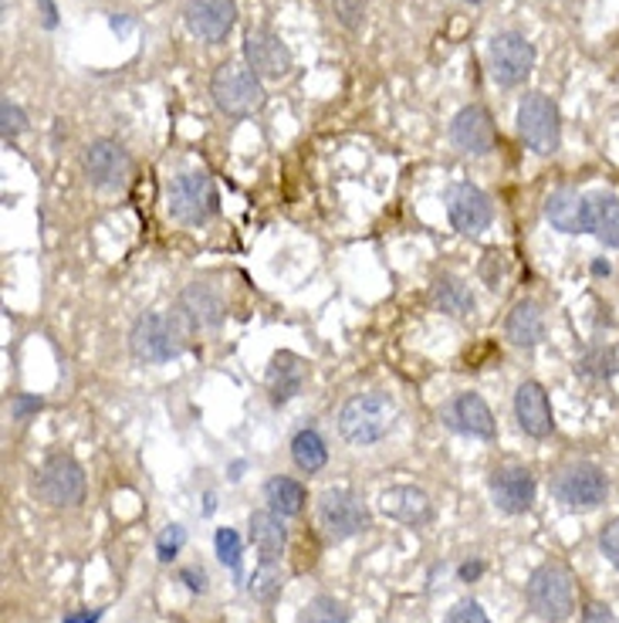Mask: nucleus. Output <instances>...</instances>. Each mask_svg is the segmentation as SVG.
<instances>
[{
  "mask_svg": "<svg viewBox=\"0 0 619 623\" xmlns=\"http://www.w3.org/2000/svg\"><path fill=\"white\" fill-rule=\"evenodd\" d=\"M505 269H508V261L501 251H488L480 258V278L488 282V288H498V282L505 278Z\"/></svg>",
  "mask_w": 619,
  "mask_h": 623,
  "instance_id": "35",
  "label": "nucleus"
},
{
  "mask_svg": "<svg viewBox=\"0 0 619 623\" xmlns=\"http://www.w3.org/2000/svg\"><path fill=\"white\" fill-rule=\"evenodd\" d=\"M184 339L187 329L176 316H163V312H146V316L136 319L129 332V349L140 363H169L184 352Z\"/></svg>",
  "mask_w": 619,
  "mask_h": 623,
  "instance_id": "3",
  "label": "nucleus"
},
{
  "mask_svg": "<svg viewBox=\"0 0 619 623\" xmlns=\"http://www.w3.org/2000/svg\"><path fill=\"white\" fill-rule=\"evenodd\" d=\"M589 234L606 248H619V197L596 194L589 197Z\"/></svg>",
  "mask_w": 619,
  "mask_h": 623,
  "instance_id": "25",
  "label": "nucleus"
},
{
  "mask_svg": "<svg viewBox=\"0 0 619 623\" xmlns=\"http://www.w3.org/2000/svg\"><path fill=\"white\" fill-rule=\"evenodd\" d=\"M210 96L224 116L244 119L264 106V85H261V75H254L247 65L224 62V65H217V72L210 78Z\"/></svg>",
  "mask_w": 619,
  "mask_h": 623,
  "instance_id": "4",
  "label": "nucleus"
},
{
  "mask_svg": "<svg viewBox=\"0 0 619 623\" xmlns=\"http://www.w3.org/2000/svg\"><path fill=\"white\" fill-rule=\"evenodd\" d=\"M184 21L194 37L207 44H220L228 41V34L237 24V4L234 0H187Z\"/></svg>",
  "mask_w": 619,
  "mask_h": 623,
  "instance_id": "13",
  "label": "nucleus"
},
{
  "mask_svg": "<svg viewBox=\"0 0 619 623\" xmlns=\"http://www.w3.org/2000/svg\"><path fill=\"white\" fill-rule=\"evenodd\" d=\"M379 512L404 522V525H427L433 518V505L430 495L420 492L413 484H393L379 495Z\"/></svg>",
  "mask_w": 619,
  "mask_h": 623,
  "instance_id": "20",
  "label": "nucleus"
},
{
  "mask_svg": "<svg viewBox=\"0 0 619 623\" xmlns=\"http://www.w3.org/2000/svg\"><path fill=\"white\" fill-rule=\"evenodd\" d=\"M552 495L572 512H593L606 502L609 481H606L603 468H596L589 461H572V464L559 468V474L552 478Z\"/></svg>",
  "mask_w": 619,
  "mask_h": 623,
  "instance_id": "5",
  "label": "nucleus"
},
{
  "mask_svg": "<svg viewBox=\"0 0 619 623\" xmlns=\"http://www.w3.org/2000/svg\"><path fill=\"white\" fill-rule=\"evenodd\" d=\"M480 572H484V562H480V559H474V562H464V566H461V580H464V583H474Z\"/></svg>",
  "mask_w": 619,
  "mask_h": 623,
  "instance_id": "42",
  "label": "nucleus"
},
{
  "mask_svg": "<svg viewBox=\"0 0 619 623\" xmlns=\"http://www.w3.org/2000/svg\"><path fill=\"white\" fill-rule=\"evenodd\" d=\"M264 502H268L272 512H278L281 518L285 515H298L305 509V488L295 481V478H272L264 484Z\"/></svg>",
  "mask_w": 619,
  "mask_h": 623,
  "instance_id": "28",
  "label": "nucleus"
},
{
  "mask_svg": "<svg viewBox=\"0 0 619 623\" xmlns=\"http://www.w3.org/2000/svg\"><path fill=\"white\" fill-rule=\"evenodd\" d=\"M599 549L603 556L619 569V518H609L599 532Z\"/></svg>",
  "mask_w": 619,
  "mask_h": 623,
  "instance_id": "36",
  "label": "nucleus"
},
{
  "mask_svg": "<svg viewBox=\"0 0 619 623\" xmlns=\"http://www.w3.org/2000/svg\"><path fill=\"white\" fill-rule=\"evenodd\" d=\"M440 420L457 434L480 437V440H491L498 434L491 407L484 404V396H477V393H457L451 404L440 411Z\"/></svg>",
  "mask_w": 619,
  "mask_h": 623,
  "instance_id": "16",
  "label": "nucleus"
},
{
  "mask_svg": "<svg viewBox=\"0 0 619 623\" xmlns=\"http://www.w3.org/2000/svg\"><path fill=\"white\" fill-rule=\"evenodd\" d=\"M447 623H491L488 613H484L474 600H461L451 613H447Z\"/></svg>",
  "mask_w": 619,
  "mask_h": 623,
  "instance_id": "37",
  "label": "nucleus"
},
{
  "mask_svg": "<svg viewBox=\"0 0 619 623\" xmlns=\"http://www.w3.org/2000/svg\"><path fill=\"white\" fill-rule=\"evenodd\" d=\"M545 217L562 234H589V197L576 190H555L545 200Z\"/></svg>",
  "mask_w": 619,
  "mask_h": 623,
  "instance_id": "21",
  "label": "nucleus"
},
{
  "mask_svg": "<svg viewBox=\"0 0 619 623\" xmlns=\"http://www.w3.org/2000/svg\"><path fill=\"white\" fill-rule=\"evenodd\" d=\"M518 132L524 146L539 153V156H552L559 153L562 143V122H559V109L549 96L542 92H528L518 106Z\"/></svg>",
  "mask_w": 619,
  "mask_h": 623,
  "instance_id": "8",
  "label": "nucleus"
},
{
  "mask_svg": "<svg viewBox=\"0 0 619 623\" xmlns=\"http://www.w3.org/2000/svg\"><path fill=\"white\" fill-rule=\"evenodd\" d=\"M247 536H251V546L257 549L261 562H278L285 546H288V528L281 522L278 512L264 509V512H254L251 522H247Z\"/></svg>",
  "mask_w": 619,
  "mask_h": 623,
  "instance_id": "22",
  "label": "nucleus"
},
{
  "mask_svg": "<svg viewBox=\"0 0 619 623\" xmlns=\"http://www.w3.org/2000/svg\"><path fill=\"white\" fill-rule=\"evenodd\" d=\"M180 580L194 590V593H207V572L200 566H184L180 569Z\"/></svg>",
  "mask_w": 619,
  "mask_h": 623,
  "instance_id": "41",
  "label": "nucleus"
},
{
  "mask_svg": "<svg viewBox=\"0 0 619 623\" xmlns=\"http://www.w3.org/2000/svg\"><path fill=\"white\" fill-rule=\"evenodd\" d=\"M305 376H308V367H305L301 356H295V352H278L275 356L272 367H268V393H272V400L278 407L301 393Z\"/></svg>",
  "mask_w": 619,
  "mask_h": 623,
  "instance_id": "23",
  "label": "nucleus"
},
{
  "mask_svg": "<svg viewBox=\"0 0 619 623\" xmlns=\"http://www.w3.org/2000/svg\"><path fill=\"white\" fill-rule=\"evenodd\" d=\"M213 546H217V559L220 562L231 566V569H241V536L234 528H217Z\"/></svg>",
  "mask_w": 619,
  "mask_h": 623,
  "instance_id": "32",
  "label": "nucleus"
},
{
  "mask_svg": "<svg viewBox=\"0 0 619 623\" xmlns=\"http://www.w3.org/2000/svg\"><path fill=\"white\" fill-rule=\"evenodd\" d=\"M281 587H285V576L278 569V562H261L251 576V583H247L251 597L261 600V603H272L281 593Z\"/></svg>",
  "mask_w": 619,
  "mask_h": 623,
  "instance_id": "29",
  "label": "nucleus"
},
{
  "mask_svg": "<svg viewBox=\"0 0 619 623\" xmlns=\"http://www.w3.org/2000/svg\"><path fill=\"white\" fill-rule=\"evenodd\" d=\"M579 376L586 380H609L616 373V356L609 349H589L583 360H579Z\"/></svg>",
  "mask_w": 619,
  "mask_h": 623,
  "instance_id": "31",
  "label": "nucleus"
},
{
  "mask_svg": "<svg viewBox=\"0 0 619 623\" xmlns=\"http://www.w3.org/2000/svg\"><path fill=\"white\" fill-rule=\"evenodd\" d=\"M491 499L505 515H524L535 505V478L528 468L508 464L491 474Z\"/></svg>",
  "mask_w": 619,
  "mask_h": 623,
  "instance_id": "17",
  "label": "nucleus"
},
{
  "mask_svg": "<svg viewBox=\"0 0 619 623\" xmlns=\"http://www.w3.org/2000/svg\"><path fill=\"white\" fill-rule=\"evenodd\" d=\"M298 623H349V610L335 597H316L305 603Z\"/></svg>",
  "mask_w": 619,
  "mask_h": 623,
  "instance_id": "30",
  "label": "nucleus"
},
{
  "mask_svg": "<svg viewBox=\"0 0 619 623\" xmlns=\"http://www.w3.org/2000/svg\"><path fill=\"white\" fill-rule=\"evenodd\" d=\"M244 58L247 68L261 78H285L291 72L288 44L272 28H251L244 34Z\"/></svg>",
  "mask_w": 619,
  "mask_h": 623,
  "instance_id": "12",
  "label": "nucleus"
},
{
  "mask_svg": "<svg viewBox=\"0 0 619 623\" xmlns=\"http://www.w3.org/2000/svg\"><path fill=\"white\" fill-rule=\"evenodd\" d=\"M41 411V400L37 396H14V404H11V414H14V420H27L31 414H37Z\"/></svg>",
  "mask_w": 619,
  "mask_h": 623,
  "instance_id": "39",
  "label": "nucleus"
},
{
  "mask_svg": "<svg viewBox=\"0 0 619 623\" xmlns=\"http://www.w3.org/2000/svg\"><path fill=\"white\" fill-rule=\"evenodd\" d=\"M396 424V404L386 393H360L345 400L339 411V434L356 444V448H369V444L383 440Z\"/></svg>",
  "mask_w": 619,
  "mask_h": 623,
  "instance_id": "1",
  "label": "nucleus"
},
{
  "mask_svg": "<svg viewBox=\"0 0 619 623\" xmlns=\"http://www.w3.org/2000/svg\"><path fill=\"white\" fill-rule=\"evenodd\" d=\"M81 166H85L88 184L99 187V190H119V187L129 184V176H132V160L115 140L88 143L85 153H81Z\"/></svg>",
  "mask_w": 619,
  "mask_h": 623,
  "instance_id": "11",
  "label": "nucleus"
},
{
  "mask_svg": "<svg viewBox=\"0 0 619 623\" xmlns=\"http://www.w3.org/2000/svg\"><path fill=\"white\" fill-rule=\"evenodd\" d=\"M220 207V197H217V187L207 173L194 170V173H180L169 187V214L180 220V225H190V228H200L207 220L217 214Z\"/></svg>",
  "mask_w": 619,
  "mask_h": 623,
  "instance_id": "9",
  "label": "nucleus"
},
{
  "mask_svg": "<svg viewBox=\"0 0 619 623\" xmlns=\"http://www.w3.org/2000/svg\"><path fill=\"white\" fill-rule=\"evenodd\" d=\"M593 275H609V261H596L593 264Z\"/></svg>",
  "mask_w": 619,
  "mask_h": 623,
  "instance_id": "45",
  "label": "nucleus"
},
{
  "mask_svg": "<svg viewBox=\"0 0 619 623\" xmlns=\"http://www.w3.org/2000/svg\"><path fill=\"white\" fill-rule=\"evenodd\" d=\"M515 417H518V427L528 434V437H549L555 430V417H552V404H549V393L542 383L535 380H524L515 393Z\"/></svg>",
  "mask_w": 619,
  "mask_h": 623,
  "instance_id": "18",
  "label": "nucleus"
},
{
  "mask_svg": "<svg viewBox=\"0 0 619 623\" xmlns=\"http://www.w3.org/2000/svg\"><path fill=\"white\" fill-rule=\"evenodd\" d=\"M0 122H4V140H18L21 132L27 129V116L21 106H14L11 99H4V106H0Z\"/></svg>",
  "mask_w": 619,
  "mask_h": 623,
  "instance_id": "34",
  "label": "nucleus"
},
{
  "mask_svg": "<svg viewBox=\"0 0 619 623\" xmlns=\"http://www.w3.org/2000/svg\"><path fill=\"white\" fill-rule=\"evenodd\" d=\"M505 336H508V342H515V346H521V349L539 346V342L545 339V316H542L539 302H532V298L518 302V305L508 312Z\"/></svg>",
  "mask_w": 619,
  "mask_h": 623,
  "instance_id": "24",
  "label": "nucleus"
},
{
  "mask_svg": "<svg viewBox=\"0 0 619 623\" xmlns=\"http://www.w3.org/2000/svg\"><path fill=\"white\" fill-rule=\"evenodd\" d=\"M488 65H491V78L501 88H518L524 85V78L535 68V48L532 41H524V34L518 31H501L491 37L488 48Z\"/></svg>",
  "mask_w": 619,
  "mask_h": 623,
  "instance_id": "10",
  "label": "nucleus"
},
{
  "mask_svg": "<svg viewBox=\"0 0 619 623\" xmlns=\"http://www.w3.org/2000/svg\"><path fill=\"white\" fill-rule=\"evenodd\" d=\"M316 518H319V528L329 543H345V539L360 536V532L369 528L366 502L356 499L352 492H345V488H329V492H322Z\"/></svg>",
  "mask_w": 619,
  "mask_h": 623,
  "instance_id": "7",
  "label": "nucleus"
},
{
  "mask_svg": "<svg viewBox=\"0 0 619 623\" xmlns=\"http://www.w3.org/2000/svg\"><path fill=\"white\" fill-rule=\"evenodd\" d=\"M335 11L345 28H360V21L366 14V0H335Z\"/></svg>",
  "mask_w": 619,
  "mask_h": 623,
  "instance_id": "38",
  "label": "nucleus"
},
{
  "mask_svg": "<svg viewBox=\"0 0 619 623\" xmlns=\"http://www.w3.org/2000/svg\"><path fill=\"white\" fill-rule=\"evenodd\" d=\"M184 543H187V528H184V525H166V528L159 532V539H156V556H159V562H169V559L180 556Z\"/></svg>",
  "mask_w": 619,
  "mask_h": 623,
  "instance_id": "33",
  "label": "nucleus"
},
{
  "mask_svg": "<svg viewBox=\"0 0 619 623\" xmlns=\"http://www.w3.org/2000/svg\"><path fill=\"white\" fill-rule=\"evenodd\" d=\"M447 214H451V225L461 234H480L495 217L488 194L477 190L474 184H461L447 194Z\"/></svg>",
  "mask_w": 619,
  "mask_h": 623,
  "instance_id": "19",
  "label": "nucleus"
},
{
  "mask_svg": "<svg viewBox=\"0 0 619 623\" xmlns=\"http://www.w3.org/2000/svg\"><path fill=\"white\" fill-rule=\"evenodd\" d=\"M224 312L228 308H224V298H220L217 288L194 282V285H187L180 292V298H176L173 316L180 319L184 329L190 332V329H213V326H220V323H224Z\"/></svg>",
  "mask_w": 619,
  "mask_h": 623,
  "instance_id": "15",
  "label": "nucleus"
},
{
  "mask_svg": "<svg viewBox=\"0 0 619 623\" xmlns=\"http://www.w3.org/2000/svg\"><path fill=\"white\" fill-rule=\"evenodd\" d=\"M430 302H433L440 312H447V316H454V319L471 316V312H474V295H471V288H467L461 278H451V275H444V278H436V282H433V288H430Z\"/></svg>",
  "mask_w": 619,
  "mask_h": 623,
  "instance_id": "26",
  "label": "nucleus"
},
{
  "mask_svg": "<svg viewBox=\"0 0 619 623\" xmlns=\"http://www.w3.org/2000/svg\"><path fill=\"white\" fill-rule=\"evenodd\" d=\"M34 495L52 509H75L85 502V471L68 455H52L34 474Z\"/></svg>",
  "mask_w": 619,
  "mask_h": 623,
  "instance_id": "6",
  "label": "nucleus"
},
{
  "mask_svg": "<svg viewBox=\"0 0 619 623\" xmlns=\"http://www.w3.org/2000/svg\"><path fill=\"white\" fill-rule=\"evenodd\" d=\"M41 11H44V28H55L58 24V8L52 4V0H37Z\"/></svg>",
  "mask_w": 619,
  "mask_h": 623,
  "instance_id": "43",
  "label": "nucleus"
},
{
  "mask_svg": "<svg viewBox=\"0 0 619 623\" xmlns=\"http://www.w3.org/2000/svg\"><path fill=\"white\" fill-rule=\"evenodd\" d=\"M528 606L545 623H565L576 613V587H572V576L559 562H542L532 576H528L524 587Z\"/></svg>",
  "mask_w": 619,
  "mask_h": 623,
  "instance_id": "2",
  "label": "nucleus"
},
{
  "mask_svg": "<svg viewBox=\"0 0 619 623\" xmlns=\"http://www.w3.org/2000/svg\"><path fill=\"white\" fill-rule=\"evenodd\" d=\"M451 143L467 156H484L498 146L495 119L484 106H464L451 122Z\"/></svg>",
  "mask_w": 619,
  "mask_h": 623,
  "instance_id": "14",
  "label": "nucleus"
},
{
  "mask_svg": "<svg viewBox=\"0 0 619 623\" xmlns=\"http://www.w3.org/2000/svg\"><path fill=\"white\" fill-rule=\"evenodd\" d=\"M99 616H102V613H81V616H68L65 623H96Z\"/></svg>",
  "mask_w": 619,
  "mask_h": 623,
  "instance_id": "44",
  "label": "nucleus"
},
{
  "mask_svg": "<svg viewBox=\"0 0 619 623\" xmlns=\"http://www.w3.org/2000/svg\"><path fill=\"white\" fill-rule=\"evenodd\" d=\"M579 623H619V616L609 610V606H603V603H589L586 610H583V620Z\"/></svg>",
  "mask_w": 619,
  "mask_h": 623,
  "instance_id": "40",
  "label": "nucleus"
},
{
  "mask_svg": "<svg viewBox=\"0 0 619 623\" xmlns=\"http://www.w3.org/2000/svg\"><path fill=\"white\" fill-rule=\"evenodd\" d=\"M291 461H295V468L305 471V474H316V471L325 468L329 448H325V440L319 437V430L305 427V430H298V434L291 437Z\"/></svg>",
  "mask_w": 619,
  "mask_h": 623,
  "instance_id": "27",
  "label": "nucleus"
},
{
  "mask_svg": "<svg viewBox=\"0 0 619 623\" xmlns=\"http://www.w3.org/2000/svg\"><path fill=\"white\" fill-rule=\"evenodd\" d=\"M467 4H484V0H467Z\"/></svg>",
  "mask_w": 619,
  "mask_h": 623,
  "instance_id": "46",
  "label": "nucleus"
}]
</instances>
